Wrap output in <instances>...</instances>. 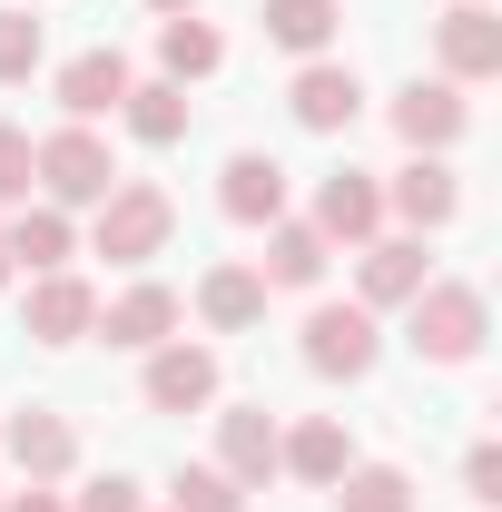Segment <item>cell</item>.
I'll return each instance as SVG.
<instances>
[{
	"instance_id": "cell-31",
	"label": "cell",
	"mask_w": 502,
	"mask_h": 512,
	"mask_svg": "<svg viewBox=\"0 0 502 512\" xmlns=\"http://www.w3.org/2000/svg\"><path fill=\"white\" fill-rule=\"evenodd\" d=\"M0 512H69V503L50 493V483H30V493H0Z\"/></svg>"
},
{
	"instance_id": "cell-6",
	"label": "cell",
	"mask_w": 502,
	"mask_h": 512,
	"mask_svg": "<svg viewBox=\"0 0 502 512\" xmlns=\"http://www.w3.org/2000/svg\"><path fill=\"white\" fill-rule=\"evenodd\" d=\"M434 60H443L453 89L493 79V69H502V10H493V0H453V10L434 20Z\"/></svg>"
},
{
	"instance_id": "cell-29",
	"label": "cell",
	"mask_w": 502,
	"mask_h": 512,
	"mask_svg": "<svg viewBox=\"0 0 502 512\" xmlns=\"http://www.w3.org/2000/svg\"><path fill=\"white\" fill-rule=\"evenodd\" d=\"M69 512H148V493H138L128 473H99V483H89V493H79Z\"/></svg>"
},
{
	"instance_id": "cell-5",
	"label": "cell",
	"mask_w": 502,
	"mask_h": 512,
	"mask_svg": "<svg viewBox=\"0 0 502 512\" xmlns=\"http://www.w3.org/2000/svg\"><path fill=\"white\" fill-rule=\"evenodd\" d=\"M325 247H365L384 237V178L375 168H335V178H315V217H306Z\"/></svg>"
},
{
	"instance_id": "cell-8",
	"label": "cell",
	"mask_w": 502,
	"mask_h": 512,
	"mask_svg": "<svg viewBox=\"0 0 502 512\" xmlns=\"http://www.w3.org/2000/svg\"><path fill=\"white\" fill-rule=\"evenodd\" d=\"M434 276H424V237H365L355 247V306L384 316V306H414Z\"/></svg>"
},
{
	"instance_id": "cell-7",
	"label": "cell",
	"mask_w": 502,
	"mask_h": 512,
	"mask_svg": "<svg viewBox=\"0 0 502 512\" xmlns=\"http://www.w3.org/2000/svg\"><path fill=\"white\" fill-rule=\"evenodd\" d=\"M276 453H286V424H276L266 404H237V414H217V473H227L237 493H266V483L286 473Z\"/></svg>"
},
{
	"instance_id": "cell-21",
	"label": "cell",
	"mask_w": 502,
	"mask_h": 512,
	"mask_svg": "<svg viewBox=\"0 0 502 512\" xmlns=\"http://www.w3.org/2000/svg\"><path fill=\"white\" fill-rule=\"evenodd\" d=\"M197 316L217 325V335H247V325L266 316V276H256V266H207V276H197Z\"/></svg>"
},
{
	"instance_id": "cell-23",
	"label": "cell",
	"mask_w": 502,
	"mask_h": 512,
	"mask_svg": "<svg viewBox=\"0 0 502 512\" xmlns=\"http://www.w3.org/2000/svg\"><path fill=\"white\" fill-rule=\"evenodd\" d=\"M256 20H266V40H276V50H296V60H325V40H335L345 0H266Z\"/></svg>"
},
{
	"instance_id": "cell-32",
	"label": "cell",
	"mask_w": 502,
	"mask_h": 512,
	"mask_svg": "<svg viewBox=\"0 0 502 512\" xmlns=\"http://www.w3.org/2000/svg\"><path fill=\"white\" fill-rule=\"evenodd\" d=\"M148 10H168V20H178V10H197V0H148Z\"/></svg>"
},
{
	"instance_id": "cell-19",
	"label": "cell",
	"mask_w": 502,
	"mask_h": 512,
	"mask_svg": "<svg viewBox=\"0 0 502 512\" xmlns=\"http://www.w3.org/2000/svg\"><path fill=\"white\" fill-rule=\"evenodd\" d=\"M276 463H286L296 483H315V493H335V483H345V463H355V444H345V424H335V414H306V424L286 434Z\"/></svg>"
},
{
	"instance_id": "cell-26",
	"label": "cell",
	"mask_w": 502,
	"mask_h": 512,
	"mask_svg": "<svg viewBox=\"0 0 502 512\" xmlns=\"http://www.w3.org/2000/svg\"><path fill=\"white\" fill-rule=\"evenodd\" d=\"M40 197V138L0 119V207H30Z\"/></svg>"
},
{
	"instance_id": "cell-18",
	"label": "cell",
	"mask_w": 502,
	"mask_h": 512,
	"mask_svg": "<svg viewBox=\"0 0 502 512\" xmlns=\"http://www.w3.org/2000/svg\"><path fill=\"white\" fill-rule=\"evenodd\" d=\"M119 99H128V60H119V50H79V60L60 69V109L79 128H89V119H119Z\"/></svg>"
},
{
	"instance_id": "cell-9",
	"label": "cell",
	"mask_w": 502,
	"mask_h": 512,
	"mask_svg": "<svg viewBox=\"0 0 502 512\" xmlns=\"http://www.w3.org/2000/svg\"><path fill=\"white\" fill-rule=\"evenodd\" d=\"M286 109H296V128L335 138V128L365 119V79H355L345 60H306V69H296V89H286Z\"/></svg>"
},
{
	"instance_id": "cell-20",
	"label": "cell",
	"mask_w": 502,
	"mask_h": 512,
	"mask_svg": "<svg viewBox=\"0 0 502 512\" xmlns=\"http://www.w3.org/2000/svg\"><path fill=\"white\" fill-rule=\"evenodd\" d=\"M119 119H128L138 148H178V138H188V89H178V79H128Z\"/></svg>"
},
{
	"instance_id": "cell-22",
	"label": "cell",
	"mask_w": 502,
	"mask_h": 512,
	"mask_svg": "<svg viewBox=\"0 0 502 512\" xmlns=\"http://www.w3.org/2000/svg\"><path fill=\"white\" fill-rule=\"evenodd\" d=\"M325 237H315L306 217H276V227H266V266H256V276H266V286H296V296H306V286H325Z\"/></svg>"
},
{
	"instance_id": "cell-11",
	"label": "cell",
	"mask_w": 502,
	"mask_h": 512,
	"mask_svg": "<svg viewBox=\"0 0 502 512\" xmlns=\"http://www.w3.org/2000/svg\"><path fill=\"white\" fill-rule=\"evenodd\" d=\"M148 404H158V414H197V404H217V355L188 345V335L148 345Z\"/></svg>"
},
{
	"instance_id": "cell-16",
	"label": "cell",
	"mask_w": 502,
	"mask_h": 512,
	"mask_svg": "<svg viewBox=\"0 0 502 512\" xmlns=\"http://www.w3.org/2000/svg\"><path fill=\"white\" fill-rule=\"evenodd\" d=\"M384 207H394L414 237H434V227H453L463 188H453V168H443V158H404V168H394V188H384Z\"/></svg>"
},
{
	"instance_id": "cell-2",
	"label": "cell",
	"mask_w": 502,
	"mask_h": 512,
	"mask_svg": "<svg viewBox=\"0 0 502 512\" xmlns=\"http://www.w3.org/2000/svg\"><path fill=\"white\" fill-rule=\"evenodd\" d=\"M483 286H424L414 306H404V345L424 355V365H473L483 355Z\"/></svg>"
},
{
	"instance_id": "cell-15",
	"label": "cell",
	"mask_w": 502,
	"mask_h": 512,
	"mask_svg": "<svg viewBox=\"0 0 502 512\" xmlns=\"http://www.w3.org/2000/svg\"><path fill=\"white\" fill-rule=\"evenodd\" d=\"M217 207H227L237 227H276V217H286V168L256 158V148H237V158L217 168Z\"/></svg>"
},
{
	"instance_id": "cell-1",
	"label": "cell",
	"mask_w": 502,
	"mask_h": 512,
	"mask_svg": "<svg viewBox=\"0 0 502 512\" xmlns=\"http://www.w3.org/2000/svg\"><path fill=\"white\" fill-rule=\"evenodd\" d=\"M168 227H178L168 188H148V178H119V188L99 197V227H89V256H109V266H148V256L168 247Z\"/></svg>"
},
{
	"instance_id": "cell-27",
	"label": "cell",
	"mask_w": 502,
	"mask_h": 512,
	"mask_svg": "<svg viewBox=\"0 0 502 512\" xmlns=\"http://www.w3.org/2000/svg\"><path fill=\"white\" fill-rule=\"evenodd\" d=\"M168 493H178L168 512H247V493H237V483H227L217 463H188V473H178Z\"/></svg>"
},
{
	"instance_id": "cell-25",
	"label": "cell",
	"mask_w": 502,
	"mask_h": 512,
	"mask_svg": "<svg viewBox=\"0 0 502 512\" xmlns=\"http://www.w3.org/2000/svg\"><path fill=\"white\" fill-rule=\"evenodd\" d=\"M217 60H227V40H217L207 20H188V10H178V20H158V69H168L178 89H188V79H207Z\"/></svg>"
},
{
	"instance_id": "cell-33",
	"label": "cell",
	"mask_w": 502,
	"mask_h": 512,
	"mask_svg": "<svg viewBox=\"0 0 502 512\" xmlns=\"http://www.w3.org/2000/svg\"><path fill=\"white\" fill-rule=\"evenodd\" d=\"M0 286H10V237H0Z\"/></svg>"
},
{
	"instance_id": "cell-14",
	"label": "cell",
	"mask_w": 502,
	"mask_h": 512,
	"mask_svg": "<svg viewBox=\"0 0 502 512\" xmlns=\"http://www.w3.org/2000/svg\"><path fill=\"white\" fill-rule=\"evenodd\" d=\"M10 463H20V483H60L69 463H79V434H69V414H50V404H30V414H10Z\"/></svg>"
},
{
	"instance_id": "cell-13",
	"label": "cell",
	"mask_w": 502,
	"mask_h": 512,
	"mask_svg": "<svg viewBox=\"0 0 502 512\" xmlns=\"http://www.w3.org/2000/svg\"><path fill=\"white\" fill-rule=\"evenodd\" d=\"M0 237H10V266H30V276H60L69 256H79V227H69V207H50V197L10 207Z\"/></svg>"
},
{
	"instance_id": "cell-3",
	"label": "cell",
	"mask_w": 502,
	"mask_h": 512,
	"mask_svg": "<svg viewBox=\"0 0 502 512\" xmlns=\"http://www.w3.org/2000/svg\"><path fill=\"white\" fill-rule=\"evenodd\" d=\"M119 188V158H109V138H99V128H50V138H40V197H50V207H99V197Z\"/></svg>"
},
{
	"instance_id": "cell-24",
	"label": "cell",
	"mask_w": 502,
	"mask_h": 512,
	"mask_svg": "<svg viewBox=\"0 0 502 512\" xmlns=\"http://www.w3.org/2000/svg\"><path fill=\"white\" fill-rule=\"evenodd\" d=\"M335 512H424V493H414V473H394V463H345Z\"/></svg>"
},
{
	"instance_id": "cell-4",
	"label": "cell",
	"mask_w": 502,
	"mask_h": 512,
	"mask_svg": "<svg viewBox=\"0 0 502 512\" xmlns=\"http://www.w3.org/2000/svg\"><path fill=\"white\" fill-rule=\"evenodd\" d=\"M375 355H384V325L365 306H315L306 316V375L355 384V375H375Z\"/></svg>"
},
{
	"instance_id": "cell-17",
	"label": "cell",
	"mask_w": 502,
	"mask_h": 512,
	"mask_svg": "<svg viewBox=\"0 0 502 512\" xmlns=\"http://www.w3.org/2000/svg\"><path fill=\"white\" fill-rule=\"evenodd\" d=\"M89 325H99V296H89V276H30V335H40V345H79V335H89Z\"/></svg>"
},
{
	"instance_id": "cell-30",
	"label": "cell",
	"mask_w": 502,
	"mask_h": 512,
	"mask_svg": "<svg viewBox=\"0 0 502 512\" xmlns=\"http://www.w3.org/2000/svg\"><path fill=\"white\" fill-rule=\"evenodd\" d=\"M463 493H473V503H502V444H473V453H463Z\"/></svg>"
},
{
	"instance_id": "cell-28",
	"label": "cell",
	"mask_w": 502,
	"mask_h": 512,
	"mask_svg": "<svg viewBox=\"0 0 502 512\" xmlns=\"http://www.w3.org/2000/svg\"><path fill=\"white\" fill-rule=\"evenodd\" d=\"M30 69H40V20L0 10V79H30Z\"/></svg>"
},
{
	"instance_id": "cell-12",
	"label": "cell",
	"mask_w": 502,
	"mask_h": 512,
	"mask_svg": "<svg viewBox=\"0 0 502 512\" xmlns=\"http://www.w3.org/2000/svg\"><path fill=\"white\" fill-rule=\"evenodd\" d=\"M463 119H473V109H463V89H453V79H414V89L394 99V138H404L414 158H443V148L463 138Z\"/></svg>"
},
{
	"instance_id": "cell-10",
	"label": "cell",
	"mask_w": 502,
	"mask_h": 512,
	"mask_svg": "<svg viewBox=\"0 0 502 512\" xmlns=\"http://www.w3.org/2000/svg\"><path fill=\"white\" fill-rule=\"evenodd\" d=\"M89 335H109V345H128V355H148V345H168L178 335V286H158V276H138L128 296H109L99 306V325Z\"/></svg>"
}]
</instances>
